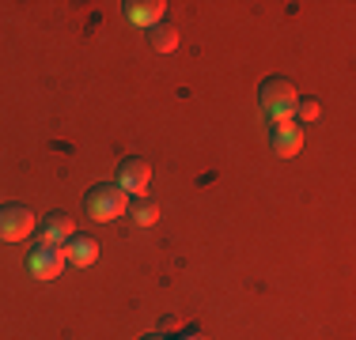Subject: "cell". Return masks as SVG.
Segmentation results:
<instances>
[{"label":"cell","instance_id":"6","mask_svg":"<svg viewBox=\"0 0 356 340\" xmlns=\"http://www.w3.org/2000/svg\"><path fill=\"white\" fill-rule=\"evenodd\" d=\"M72 235H76V223L65 216V212H54V216H46L38 223V242L42 246H65Z\"/></svg>","mask_w":356,"mask_h":340},{"label":"cell","instance_id":"3","mask_svg":"<svg viewBox=\"0 0 356 340\" xmlns=\"http://www.w3.org/2000/svg\"><path fill=\"white\" fill-rule=\"evenodd\" d=\"M69 265L65 261V246H35V250L27 253V269H31V276H38V280H54V276H61V269Z\"/></svg>","mask_w":356,"mask_h":340},{"label":"cell","instance_id":"5","mask_svg":"<svg viewBox=\"0 0 356 340\" xmlns=\"http://www.w3.org/2000/svg\"><path fill=\"white\" fill-rule=\"evenodd\" d=\"M152 182V167L144 163V159H125L122 170H118V189L125 193V197H140L144 189H148Z\"/></svg>","mask_w":356,"mask_h":340},{"label":"cell","instance_id":"13","mask_svg":"<svg viewBox=\"0 0 356 340\" xmlns=\"http://www.w3.org/2000/svg\"><path fill=\"white\" fill-rule=\"evenodd\" d=\"M182 340H209V337H205V333H186Z\"/></svg>","mask_w":356,"mask_h":340},{"label":"cell","instance_id":"9","mask_svg":"<svg viewBox=\"0 0 356 340\" xmlns=\"http://www.w3.org/2000/svg\"><path fill=\"white\" fill-rule=\"evenodd\" d=\"M163 0H152V4H125V15H129L133 23H140V27H156L159 23V15H163Z\"/></svg>","mask_w":356,"mask_h":340},{"label":"cell","instance_id":"2","mask_svg":"<svg viewBox=\"0 0 356 340\" xmlns=\"http://www.w3.org/2000/svg\"><path fill=\"white\" fill-rule=\"evenodd\" d=\"M83 208H88V216L99 219V223H114V219L129 208V197H125L118 185H95V189L83 197Z\"/></svg>","mask_w":356,"mask_h":340},{"label":"cell","instance_id":"14","mask_svg":"<svg viewBox=\"0 0 356 340\" xmlns=\"http://www.w3.org/2000/svg\"><path fill=\"white\" fill-rule=\"evenodd\" d=\"M144 340H163V337H159V333H152V337H144Z\"/></svg>","mask_w":356,"mask_h":340},{"label":"cell","instance_id":"1","mask_svg":"<svg viewBox=\"0 0 356 340\" xmlns=\"http://www.w3.org/2000/svg\"><path fill=\"white\" fill-rule=\"evenodd\" d=\"M296 102H300L296 87L288 80H281V76L261 83V110H266L269 121H288L296 114Z\"/></svg>","mask_w":356,"mask_h":340},{"label":"cell","instance_id":"8","mask_svg":"<svg viewBox=\"0 0 356 340\" xmlns=\"http://www.w3.org/2000/svg\"><path fill=\"white\" fill-rule=\"evenodd\" d=\"M95 257H99V242H95V238L72 235L69 242H65V261H69V265L88 269V265H95Z\"/></svg>","mask_w":356,"mask_h":340},{"label":"cell","instance_id":"12","mask_svg":"<svg viewBox=\"0 0 356 340\" xmlns=\"http://www.w3.org/2000/svg\"><path fill=\"white\" fill-rule=\"evenodd\" d=\"M296 114H300V121H315V117H318V102H311V99L296 102Z\"/></svg>","mask_w":356,"mask_h":340},{"label":"cell","instance_id":"7","mask_svg":"<svg viewBox=\"0 0 356 340\" xmlns=\"http://www.w3.org/2000/svg\"><path fill=\"white\" fill-rule=\"evenodd\" d=\"M269 140H273V148L281 151V155H296V151L303 148V125H296V121H273Z\"/></svg>","mask_w":356,"mask_h":340},{"label":"cell","instance_id":"4","mask_svg":"<svg viewBox=\"0 0 356 340\" xmlns=\"http://www.w3.org/2000/svg\"><path fill=\"white\" fill-rule=\"evenodd\" d=\"M31 231H35V216L19 204H8L0 208V242H23Z\"/></svg>","mask_w":356,"mask_h":340},{"label":"cell","instance_id":"11","mask_svg":"<svg viewBox=\"0 0 356 340\" xmlns=\"http://www.w3.org/2000/svg\"><path fill=\"white\" fill-rule=\"evenodd\" d=\"M129 216H133V223H140V227H152L159 219V204L156 201H144V197H137L129 204Z\"/></svg>","mask_w":356,"mask_h":340},{"label":"cell","instance_id":"10","mask_svg":"<svg viewBox=\"0 0 356 340\" xmlns=\"http://www.w3.org/2000/svg\"><path fill=\"white\" fill-rule=\"evenodd\" d=\"M148 42H152V49H156V53H171V49L178 46V31L167 27V23H156V27L148 31Z\"/></svg>","mask_w":356,"mask_h":340}]
</instances>
